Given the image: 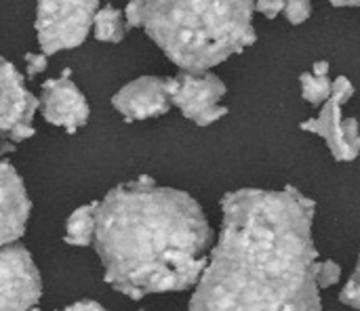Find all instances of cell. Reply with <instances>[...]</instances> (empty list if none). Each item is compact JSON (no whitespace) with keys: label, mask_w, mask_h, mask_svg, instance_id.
<instances>
[{"label":"cell","mask_w":360,"mask_h":311,"mask_svg":"<svg viewBox=\"0 0 360 311\" xmlns=\"http://www.w3.org/2000/svg\"><path fill=\"white\" fill-rule=\"evenodd\" d=\"M167 91L173 105L184 118L198 126H209L228 114V107L219 105L226 95V84L211 72H184L167 78Z\"/></svg>","instance_id":"cell-5"},{"label":"cell","mask_w":360,"mask_h":311,"mask_svg":"<svg viewBox=\"0 0 360 311\" xmlns=\"http://www.w3.org/2000/svg\"><path fill=\"white\" fill-rule=\"evenodd\" d=\"M340 301L344 305H350L354 310H360V261L352 274V278L348 280V284L344 286L342 295H340Z\"/></svg>","instance_id":"cell-17"},{"label":"cell","mask_w":360,"mask_h":311,"mask_svg":"<svg viewBox=\"0 0 360 311\" xmlns=\"http://www.w3.org/2000/svg\"><path fill=\"white\" fill-rule=\"evenodd\" d=\"M300 84H302V97L314 105L325 103L333 93V82L329 80V76H316L314 72L300 74Z\"/></svg>","instance_id":"cell-14"},{"label":"cell","mask_w":360,"mask_h":311,"mask_svg":"<svg viewBox=\"0 0 360 311\" xmlns=\"http://www.w3.org/2000/svg\"><path fill=\"white\" fill-rule=\"evenodd\" d=\"M342 103H348L354 95V84L346 78V76H340L338 80H333V93Z\"/></svg>","instance_id":"cell-19"},{"label":"cell","mask_w":360,"mask_h":311,"mask_svg":"<svg viewBox=\"0 0 360 311\" xmlns=\"http://www.w3.org/2000/svg\"><path fill=\"white\" fill-rule=\"evenodd\" d=\"M285 15H287L289 23H293V25L308 21L312 15V0H287Z\"/></svg>","instance_id":"cell-15"},{"label":"cell","mask_w":360,"mask_h":311,"mask_svg":"<svg viewBox=\"0 0 360 311\" xmlns=\"http://www.w3.org/2000/svg\"><path fill=\"white\" fill-rule=\"evenodd\" d=\"M25 65H27V76L30 78H34L36 74H42L46 70V53H42V55L27 53L25 55Z\"/></svg>","instance_id":"cell-20"},{"label":"cell","mask_w":360,"mask_h":311,"mask_svg":"<svg viewBox=\"0 0 360 311\" xmlns=\"http://www.w3.org/2000/svg\"><path fill=\"white\" fill-rule=\"evenodd\" d=\"M65 310H70V311H78V310L99 311V310H103V305H101V303H97V301H89V299H84V301H76V303L68 305Z\"/></svg>","instance_id":"cell-22"},{"label":"cell","mask_w":360,"mask_h":311,"mask_svg":"<svg viewBox=\"0 0 360 311\" xmlns=\"http://www.w3.org/2000/svg\"><path fill=\"white\" fill-rule=\"evenodd\" d=\"M342 278V267L335 261H319V272H316V280L321 289H331L333 284H338Z\"/></svg>","instance_id":"cell-16"},{"label":"cell","mask_w":360,"mask_h":311,"mask_svg":"<svg viewBox=\"0 0 360 311\" xmlns=\"http://www.w3.org/2000/svg\"><path fill=\"white\" fill-rule=\"evenodd\" d=\"M32 202L27 198L23 179L17 168H13L6 160L0 164V244L17 242L30 219Z\"/></svg>","instance_id":"cell-9"},{"label":"cell","mask_w":360,"mask_h":311,"mask_svg":"<svg viewBox=\"0 0 360 311\" xmlns=\"http://www.w3.org/2000/svg\"><path fill=\"white\" fill-rule=\"evenodd\" d=\"M42 282L38 267L19 242L4 244L0 251V310H30L38 305Z\"/></svg>","instance_id":"cell-6"},{"label":"cell","mask_w":360,"mask_h":311,"mask_svg":"<svg viewBox=\"0 0 360 311\" xmlns=\"http://www.w3.org/2000/svg\"><path fill=\"white\" fill-rule=\"evenodd\" d=\"M97 6V0H38L36 36L42 53L80 46L95 23Z\"/></svg>","instance_id":"cell-4"},{"label":"cell","mask_w":360,"mask_h":311,"mask_svg":"<svg viewBox=\"0 0 360 311\" xmlns=\"http://www.w3.org/2000/svg\"><path fill=\"white\" fill-rule=\"evenodd\" d=\"M93 244L105 282L141 301L196 286L209 265L213 230L190 194L139 177L99 202Z\"/></svg>","instance_id":"cell-2"},{"label":"cell","mask_w":360,"mask_h":311,"mask_svg":"<svg viewBox=\"0 0 360 311\" xmlns=\"http://www.w3.org/2000/svg\"><path fill=\"white\" fill-rule=\"evenodd\" d=\"M112 105L116 112L124 116L127 122H133V120H148L167 114L173 101L167 91V78L141 76L129 82L127 86H122L112 97Z\"/></svg>","instance_id":"cell-8"},{"label":"cell","mask_w":360,"mask_h":311,"mask_svg":"<svg viewBox=\"0 0 360 311\" xmlns=\"http://www.w3.org/2000/svg\"><path fill=\"white\" fill-rule=\"evenodd\" d=\"M342 105L344 103L335 95H331L323 103L321 114L316 118L302 122L300 128L321 135L327 141V145L338 162H352L359 158V154L352 150V145L348 141V128H346V120L342 118Z\"/></svg>","instance_id":"cell-11"},{"label":"cell","mask_w":360,"mask_h":311,"mask_svg":"<svg viewBox=\"0 0 360 311\" xmlns=\"http://www.w3.org/2000/svg\"><path fill=\"white\" fill-rule=\"evenodd\" d=\"M36 135V128L32 126V124H23V126H15L13 131H8L4 137L8 139V141H13V143H19V141H25V139H30V137H34Z\"/></svg>","instance_id":"cell-21"},{"label":"cell","mask_w":360,"mask_h":311,"mask_svg":"<svg viewBox=\"0 0 360 311\" xmlns=\"http://www.w3.org/2000/svg\"><path fill=\"white\" fill-rule=\"evenodd\" d=\"M329 67H331L329 61H314V67L312 70H314L316 76H329Z\"/></svg>","instance_id":"cell-23"},{"label":"cell","mask_w":360,"mask_h":311,"mask_svg":"<svg viewBox=\"0 0 360 311\" xmlns=\"http://www.w3.org/2000/svg\"><path fill=\"white\" fill-rule=\"evenodd\" d=\"M70 67L61 72V78H51L42 82L40 112L46 122L55 126H63L68 133H76V128L89 122V101L78 91V86L70 80Z\"/></svg>","instance_id":"cell-7"},{"label":"cell","mask_w":360,"mask_h":311,"mask_svg":"<svg viewBox=\"0 0 360 311\" xmlns=\"http://www.w3.org/2000/svg\"><path fill=\"white\" fill-rule=\"evenodd\" d=\"M97 206L99 202H91L84 206H78L70 219L65 221V244L70 246H86L95 242L97 232Z\"/></svg>","instance_id":"cell-12"},{"label":"cell","mask_w":360,"mask_h":311,"mask_svg":"<svg viewBox=\"0 0 360 311\" xmlns=\"http://www.w3.org/2000/svg\"><path fill=\"white\" fill-rule=\"evenodd\" d=\"M139 27L184 72H209L255 42L253 0H129Z\"/></svg>","instance_id":"cell-3"},{"label":"cell","mask_w":360,"mask_h":311,"mask_svg":"<svg viewBox=\"0 0 360 311\" xmlns=\"http://www.w3.org/2000/svg\"><path fill=\"white\" fill-rule=\"evenodd\" d=\"M314 200L287 185L221 198V232L190 310H321Z\"/></svg>","instance_id":"cell-1"},{"label":"cell","mask_w":360,"mask_h":311,"mask_svg":"<svg viewBox=\"0 0 360 311\" xmlns=\"http://www.w3.org/2000/svg\"><path fill=\"white\" fill-rule=\"evenodd\" d=\"M285 2L287 0H255V11L266 19H276L285 11Z\"/></svg>","instance_id":"cell-18"},{"label":"cell","mask_w":360,"mask_h":311,"mask_svg":"<svg viewBox=\"0 0 360 311\" xmlns=\"http://www.w3.org/2000/svg\"><path fill=\"white\" fill-rule=\"evenodd\" d=\"M333 6H360V0H329Z\"/></svg>","instance_id":"cell-24"},{"label":"cell","mask_w":360,"mask_h":311,"mask_svg":"<svg viewBox=\"0 0 360 311\" xmlns=\"http://www.w3.org/2000/svg\"><path fill=\"white\" fill-rule=\"evenodd\" d=\"M127 17L122 11L114 8L112 4L103 6L97 11L93 29H95V38L99 42H120L124 38L127 32Z\"/></svg>","instance_id":"cell-13"},{"label":"cell","mask_w":360,"mask_h":311,"mask_svg":"<svg viewBox=\"0 0 360 311\" xmlns=\"http://www.w3.org/2000/svg\"><path fill=\"white\" fill-rule=\"evenodd\" d=\"M40 110V99H36L23 84V76L17 67L2 59L0 65V131L6 135L15 126L32 124V118Z\"/></svg>","instance_id":"cell-10"}]
</instances>
